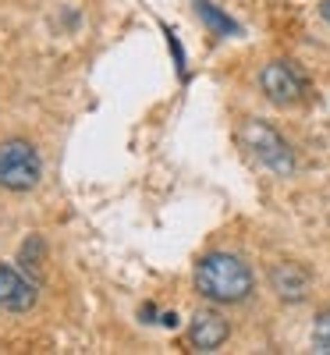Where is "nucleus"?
Returning a JSON list of instances; mask_svg holds the SVG:
<instances>
[{
	"label": "nucleus",
	"mask_w": 330,
	"mask_h": 355,
	"mask_svg": "<svg viewBox=\"0 0 330 355\" xmlns=\"http://www.w3.org/2000/svg\"><path fill=\"white\" fill-rule=\"evenodd\" d=\"M238 139H242V146L252 153V160L263 164L266 171H274V174H291L295 171L291 146L284 142V135L277 128H270L266 121L249 117V121L242 125V132H238Z\"/></svg>",
	"instance_id": "obj_3"
},
{
	"label": "nucleus",
	"mask_w": 330,
	"mask_h": 355,
	"mask_svg": "<svg viewBox=\"0 0 330 355\" xmlns=\"http://www.w3.org/2000/svg\"><path fill=\"white\" fill-rule=\"evenodd\" d=\"M313 348L330 355V313H323L316 320V331H313Z\"/></svg>",
	"instance_id": "obj_10"
},
{
	"label": "nucleus",
	"mask_w": 330,
	"mask_h": 355,
	"mask_svg": "<svg viewBox=\"0 0 330 355\" xmlns=\"http://www.w3.org/2000/svg\"><path fill=\"white\" fill-rule=\"evenodd\" d=\"M270 288L277 291V299L284 302H302L309 295V270L298 263H277L270 270Z\"/></svg>",
	"instance_id": "obj_7"
},
{
	"label": "nucleus",
	"mask_w": 330,
	"mask_h": 355,
	"mask_svg": "<svg viewBox=\"0 0 330 355\" xmlns=\"http://www.w3.org/2000/svg\"><path fill=\"white\" fill-rule=\"evenodd\" d=\"M231 327H227V320L214 309H202L192 316V327H189V341L199 348V352H217L224 341H227Z\"/></svg>",
	"instance_id": "obj_6"
},
{
	"label": "nucleus",
	"mask_w": 330,
	"mask_h": 355,
	"mask_svg": "<svg viewBox=\"0 0 330 355\" xmlns=\"http://www.w3.org/2000/svg\"><path fill=\"white\" fill-rule=\"evenodd\" d=\"M323 15L330 18V0H323Z\"/></svg>",
	"instance_id": "obj_11"
},
{
	"label": "nucleus",
	"mask_w": 330,
	"mask_h": 355,
	"mask_svg": "<svg viewBox=\"0 0 330 355\" xmlns=\"http://www.w3.org/2000/svg\"><path fill=\"white\" fill-rule=\"evenodd\" d=\"M40 299V288L33 277H25L15 266L0 263V309L8 313H28Z\"/></svg>",
	"instance_id": "obj_5"
},
{
	"label": "nucleus",
	"mask_w": 330,
	"mask_h": 355,
	"mask_svg": "<svg viewBox=\"0 0 330 355\" xmlns=\"http://www.w3.org/2000/svg\"><path fill=\"white\" fill-rule=\"evenodd\" d=\"M40 256H43V242L36 239V234H33V239H28L25 245H21V263H25V270H28V266H33V274H40Z\"/></svg>",
	"instance_id": "obj_9"
},
{
	"label": "nucleus",
	"mask_w": 330,
	"mask_h": 355,
	"mask_svg": "<svg viewBox=\"0 0 330 355\" xmlns=\"http://www.w3.org/2000/svg\"><path fill=\"white\" fill-rule=\"evenodd\" d=\"M43 178V160L33 142L25 139H4L0 142V189L8 192H28Z\"/></svg>",
	"instance_id": "obj_2"
},
{
	"label": "nucleus",
	"mask_w": 330,
	"mask_h": 355,
	"mask_svg": "<svg viewBox=\"0 0 330 355\" xmlns=\"http://www.w3.org/2000/svg\"><path fill=\"white\" fill-rule=\"evenodd\" d=\"M259 89L270 103L277 107H291L306 96V78L298 75L288 61H270L263 71H259Z\"/></svg>",
	"instance_id": "obj_4"
},
{
	"label": "nucleus",
	"mask_w": 330,
	"mask_h": 355,
	"mask_svg": "<svg viewBox=\"0 0 330 355\" xmlns=\"http://www.w3.org/2000/svg\"><path fill=\"white\" fill-rule=\"evenodd\" d=\"M196 291L220 306L245 302L252 295V270L245 259H238L231 252H209L196 266Z\"/></svg>",
	"instance_id": "obj_1"
},
{
	"label": "nucleus",
	"mask_w": 330,
	"mask_h": 355,
	"mask_svg": "<svg viewBox=\"0 0 330 355\" xmlns=\"http://www.w3.org/2000/svg\"><path fill=\"white\" fill-rule=\"evenodd\" d=\"M192 8H196V15L202 18V25H206L214 36H238V33H242V28H238V21H234L231 15H224L217 4H209V0H192Z\"/></svg>",
	"instance_id": "obj_8"
}]
</instances>
